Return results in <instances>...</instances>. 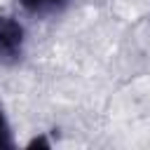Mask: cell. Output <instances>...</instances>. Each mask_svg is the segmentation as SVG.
I'll use <instances>...</instances> for the list:
<instances>
[{"label":"cell","instance_id":"cell-1","mask_svg":"<svg viewBox=\"0 0 150 150\" xmlns=\"http://www.w3.org/2000/svg\"><path fill=\"white\" fill-rule=\"evenodd\" d=\"M26 56V28L23 23L0 12V66L14 68Z\"/></svg>","mask_w":150,"mask_h":150},{"label":"cell","instance_id":"cell-2","mask_svg":"<svg viewBox=\"0 0 150 150\" xmlns=\"http://www.w3.org/2000/svg\"><path fill=\"white\" fill-rule=\"evenodd\" d=\"M23 12L33 14V16H49V14H59L70 0H16Z\"/></svg>","mask_w":150,"mask_h":150},{"label":"cell","instance_id":"cell-3","mask_svg":"<svg viewBox=\"0 0 150 150\" xmlns=\"http://www.w3.org/2000/svg\"><path fill=\"white\" fill-rule=\"evenodd\" d=\"M14 148V136H12V127H9V120L0 105V150H12Z\"/></svg>","mask_w":150,"mask_h":150}]
</instances>
